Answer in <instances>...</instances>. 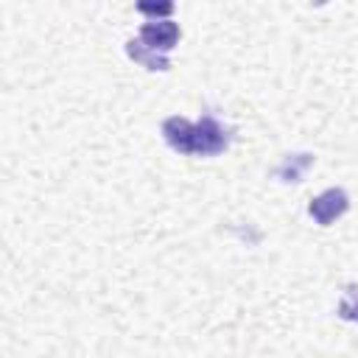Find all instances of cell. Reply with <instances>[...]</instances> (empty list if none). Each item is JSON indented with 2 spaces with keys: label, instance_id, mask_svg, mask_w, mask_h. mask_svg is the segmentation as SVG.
<instances>
[{
  "label": "cell",
  "instance_id": "cell-1",
  "mask_svg": "<svg viewBox=\"0 0 358 358\" xmlns=\"http://www.w3.org/2000/svg\"><path fill=\"white\" fill-rule=\"evenodd\" d=\"M227 145H229V131L213 115H204L199 123H193V154L196 157H215Z\"/></svg>",
  "mask_w": 358,
  "mask_h": 358
},
{
  "label": "cell",
  "instance_id": "cell-2",
  "mask_svg": "<svg viewBox=\"0 0 358 358\" xmlns=\"http://www.w3.org/2000/svg\"><path fill=\"white\" fill-rule=\"evenodd\" d=\"M347 207H350L347 193H344L341 187H327V190H322L316 199H310L308 213H310V218H313L316 224L327 227V224H333L336 218H341V215L347 213Z\"/></svg>",
  "mask_w": 358,
  "mask_h": 358
},
{
  "label": "cell",
  "instance_id": "cell-3",
  "mask_svg": "<svg viewBox=\"0 0 358 358\" xmlns=\"http://www.w3.org/2000/svg\"><path fill=\"white\" fill-rule=\"evenodd\" d=\"M140 39L145 45H151L154 50H162L168 53L171 48H176L179 42V25L171 22V20H157V22H145L140 28Z\"/></svg>",
  "mask_w": 358,
  "mask_h": 358
},
{
  "label": "cell",
  "instance_id": "cell-4",
  "mask_svg": "<svg viewBox=\"0 0 358 358\" xmlns=\"http://www.w3.org/2000/svg\"><path fill=\"white\" fill-rule=\"evenodd\" d=\"M162 137H165V143H168L173 151H179V154H193V123H190V120H185V117H179V115L165 117V123H162Z\"/></svg>",
  "mask_w": 358,
  "mask_h": 358
},
{
  "label": "cell",
  "instance_id": "cell-5",
  "mask_svg": "<svg viewBox=\"0 0 358 358\" xmlns=\"http://www.w3.org/2000/svg\"><path fill=\"white\" fill-rule=\"evenodd\" d=\"M126 53H129L137 64H143V67H148V70H168V67H171L168 53L154 50V48L145 45L143 39H129V42H126Z\"/></svg>",
  "mask_w": 358,
  "mask_h": 358
},
{
  "label": "cell",
  "instance_id": "cell-6",
  "mask_svg": "<svg viewBox=\"0 0 358 358\" xmlns=\"http://www.w3.org/2000/svg\"><path fill=\"white\" fill-rule=\"evenodd\" d=\"M313 165V154H294V157H285L282 159V165L274 171L282 182H299L305 173H308V168Z\"/></svg>",
  "mask_w": 358,
  "mask_h": 358
},
{
  "label": "cell",
  "instance_id": "cell-7",
  "mask_svg": "<svg viewBox=\"0 0 358 358\" xmlns=\"http://www.w3.org/2000/svg\"><path fill=\"white\" fill-rule=\"evenodd\" d=\"M137 11L154 20H165L173 11V0H137Z\"/></svg>",
  "mask_w": 358,
  "mask_h": 358
},
{
  "label": "cell",
  "instance_id": "cell-8",
  "mask_svg": "<svg viewBox=\"0 0 358 358\" xmlns=\"http://www.w3.org/2000/svg\"><path fill=\"white\" fill-rule=\"evenodd\" d=\"M338 316L347 319V322H358V288L350 285L338 302Z\"/></svg>",
  "mask_w": 358,
  "mask_h": 358
},
{
  "label": "cell",
  "instance_id": "cell-9",
  "mask_svg": "<svg viewBox=\"0 0 358 358\" xmlns=\"http://www.w3.org/2000/svg\"><path fill=\"white\" fill-rule=\"evenodd\" d=\"M310 3H313V6H324L327 0H310Z\"/></svg>",
  "mask_w": 358,
  "mask_h": 358
}]
</instances>
